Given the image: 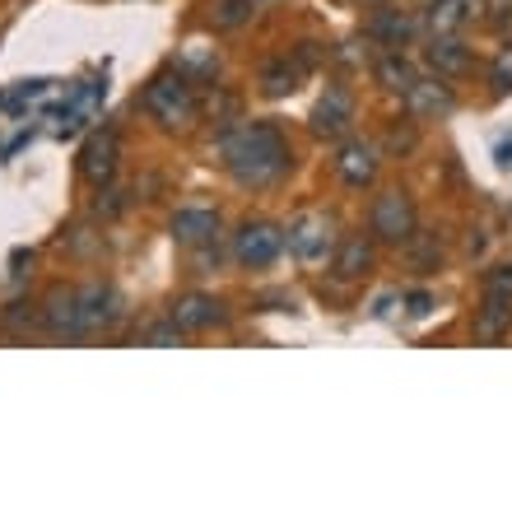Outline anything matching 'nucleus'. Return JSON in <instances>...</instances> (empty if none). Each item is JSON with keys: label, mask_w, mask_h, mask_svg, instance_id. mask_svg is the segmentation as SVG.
<instances>
[{"label": "nucleus", "mask_w": 512, "mask_h": 512, "mask_svg": "<svg viewBox=\"0 0 512 512\" xmlns=\"http://www.w3.org/2000/svg\"><path fill=\"white\" fill-rule=\"evenodd\" d=\"M145 340L149 345H177V340H182V326L163 322V326H154V331H145Z\"/></svg>", "instance_id": "obj_24"}, {"label": "nucleus", "mask_w": 512, "mask_h": 512, "mask_svg": "<svg viewBox=\"0 0 512 512\" xmlns=\"http://www.w3.org/2000/svg\"><path fill=\"white\" fill-rule=\"evenodd\" d=\"M173 322L182 331H205V326L224 322V303H215V298H205V294H191L182 303H173Z\"/></svg>", "instance_id": "obj_12"}, {"label": "nucleus", "mask_w": 512, "mask_h": 512, "mask_svg": "<svg viewBox=\"0 0 512 512\" xmlns=\"http://www.w3.org/2000/svg\"><path fill=\"white\" fill-rule=\"evenodd\" d=\"M429 308H433L429 294H410V317H429Z\"/></svg>", "instance_id": "obj_27"}, {"label": "nucleus", "mask_w": 512, "mask_h": 512, "mask_svg": "<svg viewBox=\"0 0 512 512\" xmlns=\"http://www.w3.org/2000/svg\"><path fill=\"white\" fill-rule=\"evenodd\" d=\"M378 80L387 84V89H401V94H405V89H410L419 75H415V66H410L401 52H387V56L378 61Z\"/></svg>", "instance_id": "obj_19"}, {"label": "nucleus", "mask_w": 512, "mask_h": 512, "mask_svg": "<svg viewBox=\"0 0 512 512\" xmlns=\"http://www.w3.org/2000/svg\"><path fill=\"white\" fill-rule=\"evenodd\" d=\"M429 66L438 75H466L471 70V47L457 38V33H438L429 47Z\"/></svg>", "instance_id": "obj_10"}, {"label": "nucleus", "mask_w": 512, "mask_h": 512, "mask_svg": "<svg viewBox=\"0 0 512 512\" xmlns=\"http://www.w3.org/2000/svg\"><path fill=\"white\" fill-rule=\"evenodd\" d=\"M485 294H499V298H512V266H494L485 275Z\"/></svg>", "instance_id": "obj_23"}, {"label": "nucleus", "mask_w": 512, "mask_h": 512, "mask_svg": "<svg viewBox=\"0 0 512 512\" xmlns=\"http://www.w3.org/2000/svg\"><path fill=\"white\" fill-rule=\"evenodd\" d=\"M433 261H438V247H433V238H424V243L415 247V266H419V270H429Z\"/></svg>", "instance_id": "obj_25"}, {"label": "nucleus", "mask_w": 512, "mask_h": 512, "mask_svg": "<svg viewBox=\"0 0 512 512\" xmlns=\"http://www.w3.org/2000/svg\"><path fill=\"white\" fill-rule=\"evenodd\" d=\"M252 19V0H215V24L219 28H238Z\"/></svg>", "instance_id": "obj_21"}, {"label": "nucleus", "mask_w": 512, "mask_h": 512, "mask_svg": "<svg viewBox=\"0 0 512 512\" xmlns=\"http://www.w3.org/2000/svg\"><path fill=\"white\" fill-rule=\"evenodd\" d=\"M489 84H494L499 94H508L512 89V47H503V52L494 56V66H489Z\"/></svg>", "instance_id": "obj_22"}, {"label": "nucleus", "mask_w": 512, "mask_h": 512, "mask_svg": "<svg viewBox=\"0 0 512 512\" xmlns=\"http://www.w3.org/2000/svg\"><path fill=\"white\" fill-rule=\"evenodd\" d=\"M42 322H47V331H56V336H84V326H80V289H61V294L47 298Z\"/></svg>", "instance_id": "obj_9"}, {"label": "nucleus", "mask_w": 512, "mask_h": 512, "mask_svg": "<svg viewBox=\"0 0 512 512\" xmlns=\"http://www.w3.org/2000/svg\"><path fill=\"white\" fill-rule=\"evenodd\" d=\"M80 173H84V182H94V187L112 182V173H117V135L103 131L80 149Z\"/></svg>", "instance_id": "obj_7"}, {"label": "nucleus", "mask_w": 512, "mask_h": 512, "mask_svg": "<svg viewBox=\"0 0 512 512\" xmlns=\"http://www.w3.org/2000/svg\"><path fill=\"white\" fill-rule=\"evenodd\" d=\"M452 89L443 84V75H419L410 89H405V108H410V117H443V112H452Z\"/></svg>", "instance_id": "obj_5"}, {"label": "nucleus", "mask_w": 512, "mask_h": 512, "mask_svg": "<svg viewBox=\"0 0 512 512\" xmlns=\"http://www.w3.org/2000/svg\"><path fill=\"white\" fill-rule=\"evenodd\" d=\"M215 233H219V215H215V210H177V215H173V238H177V243L196 247V243H210Z\"/></svg>", "instance_id": "obj_15"}, {"label": "nucleus", "mask_w": 512, "mask_h": 512, "mask_svg": "<svg viewBox=\"0 0 512 512\" xmlns=\"http://www.w3.org/2000/svg\"><path fill=\"white\" fill-rule=\"evenodd\" d=\"M387 145H391V149H410V145H415V131H391Z\"/></svg>", "instance_id": "obj_28"}, {"label": "nucleus", "mask_w": 512, "mask_h": 512, "mask_svg": "<svg viewBox=\"0 0 512 512\" xmlns=\"http://www.w3.org/2000/svg\"><path fill=\"white\" fill-rule=\"evenodd\" d=\"M508 331H512V298L485 294V308H480V317H475V340L494 345V340H503Z\"/></svg>", "instance_id": "obj_13"}, {"label": "nucleus", "mask_w": 512, "mask_h": 512, "mask_svg": "<svg viewBox=\"0 0 512 512\" xmlns=\"http://www.w3.org/2000/svg\"><path fill=\"white\" fill-rule=\"evenodd\" d=\"M475 14H480V0H433L429 24L433 33H457L461 24H471Z\"/></svg>", "instance_id": "obj_16"}, {"label": "nucleus", "mask_w": 512, "mask_h": 512, "mask_svg": "<svg viewBox=\"0 0 512 512\" xmlns=\"http://www.w3.org/2000/svg\"><path fill=\"white\" fill-rule=\"evenodd\" d=\"M140 108L159 126H187L191 112H196V98H191V84L182 80V75H159V80L140 94Z\"/></svg>", "instance_id": "obj_2"}, {"label": "nucleus", "mask_w": 512, "mask_h": 512, "mask_svg": "<svg viewBox=\"0 0 512 512\" xmlns=\"http://www.w3.org/2000/svg\"><path fill=\"white\" fill-rule=\"evenodd\" d=\"M336 173L350 182V187H368L378 177V145L368 140H350V145L336 154Z\"/></svg>", "instance_id": "obj_8"}, {"label": "nucleus", "mask_w": 512, "mask_h": 512, "mask_svg": "<svg viewBox=\"0 0 512 512\" xmlns=\"http://www.w3.org/2000/svg\"><path fill=\"white\" fill-rule=\"evenodd\" d=\"M368 266H373V247H368L364 238H345L340 252H336V275L340 280H359Z\"/></svg>", "instance_id": "obj_18"}, {"label": "nucleus", "mask_w": 512, "mask_h": 512, "mask_svg": "<svg viewBox=\"0 0 512 512\" xmlns=\"http://www.w3.org/2000/svg\"><path fill=\"white\" fill-rule=\"evenodd\" d=\"M112 317H117V294H112V289H103V284L80 289V326H84V336L98 331V326H108Z\"/></svg>", "instance_id": "obj_14"}, {"label": "nucleus", "mask_w": 512, "mask_h": 512, "mask_svg": "<svg viewBox=\"0 0 512 512\" xmlns=\"http://www.w3.org/2000/svg\"><path fill=\"white\" fill-rule=\"evenodd\" d=\"M122 210H126L122 191H108V201H98V215H122Z\"/></svg>", "instance_id": "obj_26"}, {"label": "nucleus", "mask_w": 512, "mask_h": 512, "mask_svg": "<svg viewBox=\"0 0 512 512\" xmlns=\"http://www.w3.org/2000/svg\"><path fill=\"white\" fill-rule=\"evenodd\" d=\"M326 243H331V224H326L322 215L298 219L294 229H289V247H294L303 261H317V256H326Z\"/></svg>", "instance_id": "obj_11"}, {"label": "nucleus", "mask_w": 512, "mask_h": 512, "mask_svg": "<svg viewBox=\"0 0 512 512\" xmlns=\"http://www.w3.org/2000/svg\"><path fill=\"white\" fill-rule=\"evenodd\" d=\"M373 233L382 243H410L415 238V205L405 191H382L373 201Z\"/></svg>", "instance_id": "obj_3"}, {"label": "nucleus", "mask_w": 512, "mask_h": 512, "mask_svg": "<svg viewBox=\"0 0 512 512\" xmlns=\"http://www.w3.org/2000/svg\"><path fill=\"white\" fill-rule=\"evenodd\" d=\"M224 163L243 187H266L289 168V145L275 122H252L243 131L224 135Z\"/></svg>", "instance_id": "obj_1"}, {"label": "nucleus", "mask_w": 512, "mask_h": 512, "mask_svg": "<svg viewBox=\"0 0 512 512\" xmlns=\"http://www.w3.org/2000/svg\"><path fill=\"white\" fill-rule=\"evenodd\" d=\"M298 75H303L298 66H289V61H275V66L261 70V89H266L270 98H280V94H289V89L298 84Z\"/></svg>", "instance_id": "obj_20"}, {"label": "nucleus", "mask_w": 512, "mask_h": 512, "mask_svg": "<svg viewBox=\"0 0 512 512\" xmlns=\"http://www.w3.org/2000/svg\"><path fill=\"white\" fill-rule=\"evenodd\" d=\"M368 33L378 42H387V47H401V42L415 38V19L401 10H378L373 14V24H368Z\"/></svg>", "instance_id": "obj_17"}, {"label": "nucleus", "mask_w": 512, "mask_h": 512, "mask_svg": "<svg viewBox=\"0 0 512 512\" xmlns=\"http://www.w3.org/2000/svg\"><path fill=\"white\" fill-rule=\"evenodd\" d=\"M354 122V103L345 89H326V98L312 108V131L326 135V140H336V135H345Z\"/></svg>", "instance_id": "obj_6"}, {"label": "nucleus", "mask_w": 512, "mask_h": 512, "mask_svg": "<svg viewBox=\"0 0 512 512\" xmlns=\"http://www.w3.org/2000/svg\"><path fill=\"white\" fill-rule=\"evenodd\" d=\"M284 247V233L270 229V224H243L238 229V238H233V256L243 261V266H270L275 256H280Z\"/></svg>", "instance_id": "obj_4"}]
</instances>
